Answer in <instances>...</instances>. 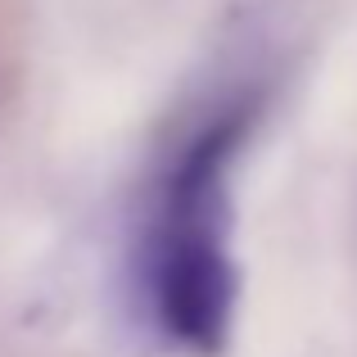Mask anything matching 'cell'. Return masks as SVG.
Returning <instances> with one entry per match:
<instances>
[{
  "label": "cell",
  "instance_id": "obj_1",
  "mask_svg": "<svg viewBox=\"0 0 357 357\" xmlns=\"http://www.w3.org/2000/svg\"><path fill=\"white\" fill-rule=\"evenodd\" d=\"M258 109V96H240L199 122L158 167L145 199L131 289L149 331L190 357H222L231 340L240 271L231 258L227 176Z\"/></svg>",
  "mask_w": 357,
  "mask_h": 357
}]
</instances>
